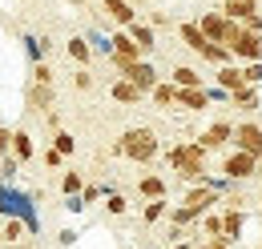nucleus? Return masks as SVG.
<instances>
[{"label": "nucleus", "mask_w": 262, "mask_h": 249, "mask_svg": "<svg viewBox=\"0 0 262 249\" xmlns=\"http://www.w3.org/2000/svg\"><path fill=\"white\" fill-rule=\"evenodd\" d=\"M149 101H154L158 109H165V113H169V109L178 105V89H173V81H169V77H165V81H158V89L149 93Z\"/></svg>", "instance_id": "18"}, {"label": "nucleus", "mask_w": 262, "mask_h": 249, "mask_svg": "<svg viewBox=\"0 0 262 249\" xmlns=\"http://www.w3.org/2000/svg\"><path fill=\"white\" fill-rule=\"evenodd\" d=\"M129 4H145V0H129Z\"/></svg>", "instance_id": "42"}, {"label": "nucleus", "mask_w": 262, "mask_h": 249, "mask_svg": "<svg viewBox=\"0 0 262 249\" xmlns=\"http://www.w3.org/2000/svg\"><path fill=\"white\" fill-rule=\"evenodd\" d=\"M40 161H45V165H49V169H57V165H61V161H65V157L57 153V149H53V145H49V149H45V153H40Z\"/></svg>", "instance_id": "37"}, {"label": "nucleus", "mask_w": 262, "mask_h": 249, "mask_svg": "<svg viewBox=\"0 0 262 249\" xmlns=\"http://www.w3.org/2000/svg\"><path fill=\"white\" fill-rule=\"evenodd\" d=\"M218 201H222V197H218L210 185H194V189H186V197H182V205H186V209H194L198 217L214 213V205H218Z\"/></svg>", "instance_id": "9"}, {"label": "nucleus", "mask_w": 262, "mask_h": 249, "mask_svg": "<svg viewBox=\"0 0 262 249\" xmlns=\"http://www.w3.org/2000/svg\"><path fill=\"white\" fill-rule=\"evenodd\" d=\"M194 221H202V217H198L194 209H186V205L169 209V225H173V229H186V225H194Z\"/></svg>", "instance_id": "25"}, {"label": "nucleus", "mask_w": 262, "mask_h": 249, "mask_svg": "<svg viewBox=\"0 0 262 249\" xmlns=\"http://www.w3.org/2000/svg\"><path fill=\"white\" fill-rule=\"evenodd\" d=\"M242 81H246L250 89H258V85H262V61H254V64H242Z\"/></svg>", "instance_id": "31"}, {"label": "nucleus", "mask_w": 262, "mask_h": 249, "mask_svg": "<svg viewBox=\"0 0 262 249\" xmlns=\"http://www.w3.org/2000/svg\"><path fill=\"white\" fill-rule=\"evenodd\" d=\"M230 57H234L238 64H254V61H262V32L238 29V36L230 40Z\"/></svg>", "instance_id": "4"}, {"label": "nucleus", "mask_w": 262, "mask_h": 249, "mask_svg": "<svg viewBox=\"0 0 262 249\" xmlns=\"http://www.w3.org/2000/svg\"><path fill=\"white\" fill-rule=\"evenodd\" d=\"M206 249H234V245H230L226 237H210V241H206Z\"/></svg>", "instance_id": "39"}, {"label": "nucleus", "mask_w": 262, "mask_h": 249, "mask_svg": "<svg viewBox=\"0 0 262 249\" xmlns=\"http://www.w3.org/2000/svg\"><path fill=\"white\" fill-rule=\"evenodd\" d=\"M109 44H113V57H121V61H145V53L137 48V40H133L125 29H113Z\"/></svg>", "instance_id": "10"}, {"label": "nucleus", "mask_w": 262, "mask_h": 249, "mask_svg": "<svg viewBox=\"0 0 262 249\" xmlns=\"http://www.w3.org/2000/svg\"><path fill=\"white\" fill-rule=\"evenodd\" d=\"M149 24H154V29H162V24H169V16H165V12H149Z\"/></svg>", "instance_id": "40"}, {"label": "nucleus", "mask_w": 262, "mask_h": 249, "mask_svg": "<svg viewBox=\"0 0 262 249\" xmlns=\"http://www.w3.org/2000/svg\"><path fill=\"white\" fill-rule=\"evenodd\" d=\"M105 209H109L113 217H125V213H129V201H125L121 193H109V197H105Z\"/></svg>", "instance_id": "29"}, {"label": "nucleus", "mask_w": 262, "mask_h": 249, "mask_svg": "<svg viewBox=\"0 0 262 249\" xmlns=\"http://www.w3.org/2000/svg\"><path fill=\"white\" fill-rule=\"evenodd\" d=\"M169 249H198V245H190V241H173Z\"/></svg>", "instance_id": "41"}, {"label": "nucleus", "mask_w": 262, "mask_h": 249, "mask_svg": "<svg viewBox=\"0 0 262 249\" xmlns=\"http://www.w3.org/2000/svg\"><path fill=\"white\" fill-rule=\"evenodd\" d=\"M25 229H29V225H25L20 217H8L4 225H0V233H4V241H20V237H25Z\"/></svg>", "instance_id": "27"}, {"label": "nucleus", "mask_w": 262, "mask_h": 249, "mask_svg": "<svg viewBox=\"0 0 262 249\" xmlns=\"http://www.w3.org/2000/svg\"><path fill=\"white\" fill-rule=\"evenodd\" d=\"M242 229H246V209H242V197H230V205L222 209V237L230 245L242 241Z\"/></svg>", "instance_id": "8"}, {"label": "nucleus", "mask_w": 262, "mask_h": 249, "mask_svg": "<svg viewBox=\"0 0 262 249\" xmlns=\"http://www.w3.org/2000/svg\"><path fill=\"white\" fill-rule=\"evenodd\" d=\"M113 153H117V157H129V161H137V165H145V161H154V157L162 153V141H158L154 129L133 124V129L121 133V141L113 145Z\"/></svg>", "instance_id": "2"}, {"label": "nucleus", "mask_w": 262, "mask_h": 249, "mask_svg": "<svg viewBox=\"0 0 262 249\" xmlns=\"http://www.w3.org/2000/svg\"><path fill=\"white\" fill-rule=\"evenodd\" d=\"M61 189H65V197H77V193L85 189V177H81V173H65V177H61Z\"/></svg>", "instance_id": "30"}, {"label": "nucleus", "mask_w": 262, "mask_h": 249, "mask_svg": "<svg viewBox=\"0 0 262 249\" xmlns=\"http://www.w3.org/2000/svg\"><path fill=\"white\" fill-rule=\"evenodd\" d=\"M12 157H16V161H29V157H33V137H29L25 129L12 133Z\"/></svg>", "instance_id": "23"}, {"label": "nucleus", "mask_w": 262, "mask_h": 249, "mask_svg": "<svg viewBox=\"0 0 262 249\" xmlns=\"http://www.w3.org/2000/svg\"><path fill=\"white\" fill-rule=\"evenodd\" d=\"M206 157L198 149V141H178V145H169L165 149V161H169V169L182 177V181H190V185H206Z\"/></svg>", "instance_id": "1"}, {"label": "nucleus", "mask_w": 262, "mask_h": 249, "mask_svg": "<svg viewBox=\"0 0 262 249\" xmlns=\"http://www.w3.org/2000/svg\"><path fill=\"white\" fill-rule=\"evenodd\" d=\"M230 141H234V121H226V117H222V121H210L198 133V149H202V153H218Z\"/></svg>", "instance_id": "5"}, {"label": "nucleus", "mask_w": 262, "mask_h": 249, "mask_svg": "<svg viewBox=\"0 0 262 249\" xmlns=\"http://www.w3.org/2000/svg\"><path fill=\"white\" fill-rule=\"evenodd\" d=\"M65 48H69V57H73V61L81 64V68H85V64L93 61V48H89V40H85V36H73V40H69Z\"/></svg>", "instance_id": "22"}, {"label": "nucleus", "mask_w": 262, "mask_h": 249, "mask_svg": "<svg viewBox=\"0 0 262 249\" xmlns=\"http://www.w3.org/2000/svg\"><path fill=\"white\" fill-rule=\"evenodd\" d=\"M101 4H105V16H109L117 29H129L133 20H141V16H137V8H133L129 0H101Z\"/></svg>", "instance_id": "11"}, {"label": "nucleus", "mask_w": 262, "mask_h": 249, "mask_svg": "<svg viewBox=\"0 0 262 249\" xmlns=\"http://www.w3.org/2000/svg\"><path fill=\"white\" fill-rule=\"evenodd\" d=\"M85 40H89V48H93V53H101V57H113V44H109V36H105V32H85Z\"/></svg>", "instance_id": "26"}, {"label": "nucleus", "mask_w": 262, "mask_h": 249, "mask_svg": "<svg viewBox=\"0 0 262 249\" xmlns=\"http://www.w3.org/2000/svg\"><path fill=\"white\" fill-rule=\"evenodd\" d=\"M16 173H20V161H16V157H4V161H0V185H8Z\"/></svg>", "instance_id": "32"}, {"label": "nucleus", "mask_w": 262, "mask_h": 249, "mask_svg": "<svg viewBox=\"0 0 262 249\" xmlns=\"http://www.w3.org/2000/svg\"><path fill=\"white\" fill-rule=\"evenodd\" d=\"M258 177H262V161H258Z\"/></svg>", "instance_id": "43"}, {"label": "nucleus", "mask_w": 262, "mask_h": 249, "mask_svg": "<svg viewBox=\"0 0 262 249\" xmlns=\"http://www.w3.org/2000/svg\"><path fill=\"white\" fill-rule=\"evenodd\" d=\"M238 153H250L262 161V124L258 121H238L234 124V141H230Z\"/></svg>", "instance_id": "6"}, {"label": "nucleus", "mask_w": 262, "mask_h": 249, "mask_svg": "<svg viewBox=\"0 0 262 249\" xmlns=\"http://www.w3.org/2000/svg\"><path fill=\"white\" fill-rule=\"evenodd\" d=\"M250 4H258V0H250Z\"/></svg>", "instance_id": "45"}, {"label": "nucleus", "mask_w": 262, "mask_h": 249, "mask_svg": "<svg viewBox=\"0 0 262 249\" xmlns=\"http://www.w3.org/2000/svg\"><path fill=\"white\" fill-rule=\"evenodd\" d=\"M0 225H4V213H0Z\"/></svg>", "instance_id": "44"}, {"label": "nucleus", "mask_w": 262, "mask_h": 249, "mask_svg": "<svg viewBox=\"0 0 262 249\" xmlns=\"http://www.w3.org/2000/svg\"><path fill=\"white\" fill-rule=\"evenodd\" d=\"M141 217H145V225L169 217V201H145V205H141Z\"/></svg>", "instance_id": "24"}, {"label": "nucleus", "mask_w": 262, "mask_h": 249, "mask_svg": "<svg viewBox=\"0 0 262 249\" xmlns=\"http://www.w3.org/2000/svg\"><path fill=\"white\" fill-rule=\"evenodd\" d=\"M178 40H182L186 48H194V53H202V48L210 44V40L202 36V29H198L194 20H182V24H178Z\"/></svg>", "instance_id": "17"}, {"label": "nucleus", "mask_w": 262, "mask_h": 249, "mask_svg": "<svg viewBox=\"0 0 262 249\" xmlns=\"http://www.w3.org/2000/svg\"><path fill=\"white\" fill-rule=\"evenodd\" d=\"M230 109H242V113H250V109H262V96L258 89H238V93H230Z\"/></svg>", "instance_id": "19"}, {"label": "nucleus", "mask_w": 262, "mask_h": 249, "mask_svg": "<svg viewBox=\"0 0 262 249\" xmlns=\"http://www.w3.org/2000/svg\"><path fill=\"white\" fill-rule=\"evenodd\" d=\"M169 81H173L178 89H206V77H202L198 68H190V64H173Z\"/></svg>", "instance_id": "16"}, {"label": "nucleus", "mask_w": 262, "mask_h": 249, "mask_svg": "<svg viewBox=\"0 0 262 249\" xmlns=\"http://www.w3.org/2000/svg\"><path fill=\"white\" fill-rule=\"evenodd\" d=\"M53 149H57L61 157H69L73 149H77V137H73V133H65V129H61V133H53Z\"/></svg>", "instance_id": "28"}, {"label": "nucleus", "mask_w": 262, "mask_h": 249, "mask_svg": "<svg viewBox=\"0 0 262 249\" xmlns=\"http://www.w3.org/2000/svg\"><path fill=\"white\" fill-rule=\"evenodd\" d=\"M73 85H77V89H93V72H89V68H77V72H73Z\"/></svg>", "instance_id": "36"}, {"label": "nucleus", "mask_w": 262, "mask_h": 249, "mask_svg": "<svg viewBox=\"0 0 262 249\" xmlns=\"http://www.w3.org/2000/svg\"><path fill=\"white\" fill-rule=\"evenodd\" d=\"M214 85H218V89H226V93H238V89H246V81H242V64L214 68Z\"/></svg>", "instance_id": "15"}, {"label": "nucleus", "mask_w": 262, "mask_h": 249, "mask_svg": "<svg viewBox=\"0 0 262 249\" xmlns=\"http://www.w3.org/2000/svg\"><path fill=\"white\" fill-rule=\"evenodd\" d=\"M125 32L137 40V48H141V53H145V61H149V53L158 48V32H154V24H149V20H133Z\"/></svg>", "instance_id": "13"}, {"label": "nucleus", "mask_w": 262, "mask_h": 249, "mask_svg": "<svg viewBox=\"0 0 262 249\" xmlns=\"http://www.w3.org/2000/svg\"><path fill=\"white\" fill-rule=\"evenodd\" d=\"M12 133H16V129L0 124V161H4V157H12Z\"/></svg>", "instance_id": "34"}, {"label": "nucleus", "mask_w": 262, "mask_h": 249, "mask_svg": "<svg viewBox=\"0 0 262 249\" xmlns=\"http://www.w3.org/2000/svg\"><path fill=\"white\" fill-rule=\"evenodd\" d=\"M65 209H69V213H81V209H85V201H81V193H77V197H65Z\"/></svg>", "instance_id": "38"}, {"label": "nucleus", "mask_w": 262, "mask_h": 249, "mask_svg": "<svg viewBox=\"0 0 262 249\" xmlns=\"http://www.w3.org/2000/svg\"><path fill=\"white\" fill-rule=\"evenodd\" d=\"M222 177L238 181V185H242V181H250V177H258V157L238 153V149H234V153H230L226 161H222Z\"/></svg>", "instance_id": "7"}, {"label": "nucleus", "mask_w": 262, "mask_h": 249, "mask_svg": "<svg viewBox=\"0 0 262 249\" xmlns=\"http://www.w3.org/2000/svg\"><path fill=\"white\" fill-rule=\"evenodd\" d=\"M109 96L121 101V105H141V101H145V93H141L133 81H125V77H117V81L109 85Z\"/></svg>", "instance_id": "14"}, {"label": "nucleus", "mask_w": 262, "mask_h": 249, "mask_svg": "<svg viewBox=\"0 0 262 249\" xmlns=\"http://www.w3.org/2000/svg\"><path fill=\"white\" fill-rule=\"evenodd\" d=\"M202 229H206V237H222V213H206Z\"/></svg>", "instance_id": "33"}, {"label": "nucleus", "mask_w": 262, "mask_h": 249, "mask_svg": "<svg viewBox=\"0 0 262 249\" xmlns=\"http://www.w3.org/2000/svg\"><path fill=\"white\" fill-rule=\"evenodd\" d=\"M194 24L202 29V36H206V40H214V44H222V48H230V40H234V36H238V29H242V24L226 20L218 8H214V12H202Z\"/></svg>", "instance_id": "3"}, {"label": "nucleus", "mask_w": 262, "mask_h": 249, "mask_svg": "<svg viewBox=\"0 0 262 249\" xmlns=\"http://www.w3.org/2000/svg\"><path fill=\"white\" fill-rule=\"evenodd\" d=\"M137 193H141L145 201H165V181L154 177V173H145V177L137 181Z\"/></svg>", "instance_id": "20"}, {"label": "nucleus", "mask_w": 262, "mask_h": 249, "mask_svg": "<svg viewBox=\"0 0 262 249\" xmlns=\"http://www.w3.org/2000/svg\"><path fill=\"white\" fill-rule=\"evenodd\" d=\"M33 81H36V85H53V68H49L45 61L33 64Z\"/></svg>", "instance_id": "35"}, {"label": "nucleus", "mask_w": 262, "mask_h": 249, "mask_svg": "<svg viewBox=\"0 0 262 249\" xmlns=\"http://www.w3.org/2000/svg\"><path fill=\"white\" fill-rule=\"evenodd\" d=\"M25 101H29V109H49L53 105V85H29V93H25Z\"/></svg>", "instance_id": "21"}, {"label": "nucleus", "mask_w": 262, "mask_h": 249, "mask_svg": "<svg viewBox=\"0 0 262 249\" xmlns=\"http://www.w3.org/2000/svg\"><path fill=\"white\" fill-rule=\"evenodd\" d=\"M173 89H178V85H173ZM178 109H186V113L210 109V85H206V89H178Z\"/></svg>", "instance_id": "12"}]
</instances>
